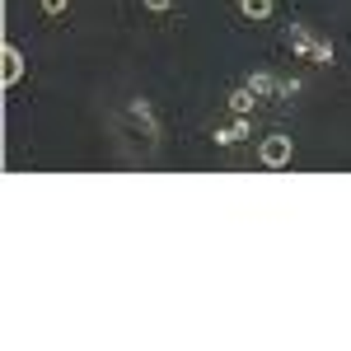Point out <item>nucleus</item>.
Wrapping results in <instances>:
<instances>
[{
    "label": "nucleus",
    "mask_w": 351,
    "mask_h": 351,
    "mask_svg": "<svg viewBox=\"0 0 351 351\" xmlns=\"http://www.w3.org/2000/svg\"><path fill=\"white\" fill-rule=\"evenodd\" d=\"M216 145H239L243 136H253V122H248V112H234V122L230 127H216Z\"/></svg>",
    "instance_id": "obj_2"
},
{
    "label": "nucleus",
    "mask_w": 351,
    "mask_h": 351,
    "mask_svg": "<svg viewBox=\"0 0 351 351\" xmlns=\"http://www.w3.org/2000/svg\"><path fill=\"white\" fill-rule=\"evenodd\" d=\"M271 10H276V0H239V14H243V19H253V24L271 19Z\"/></svg>",
    "instance_id": "obj_6"
},
{
    "label": "nucleus",
    "mask_w": 351,
    "mask_h": 351,
    "mask_svg": "<svg viewBox=\"0 0 351 351\" xmlns=\"http://www.w3.org/2000/svg\"><path fill=\"white\" fill-rule=\"evenodd\" d=\"M243 84H248V89H253L258 99H281V80H276L271 71H253V75H248Z\"/></svg>",
    "instance_id": "obj_5"
},
{
    "label": "nucleus",
    "mask_w": 351,
    "mask_h": 351,
    "mask_svg": "<svg viewBox=\"0 0 351 351\" xmlns=\"http://www.w3.org/2000/svg\"><path fill=\"white\" fill-rule=\"evenodd\" d=\"M141 5H145L150 14H164V10H173V0H141Z\"/></svg>",
    "instance_id": "obj_11"
},
{
    "label": "nucleus",
    "mask_w": 351,
    "mask_h": 351,
    "mask_svg": "<svg viewBox=\"0 0 351 351\" xmlns=\"http://www.w3.org/2000/svg\"><path fill=\"white\" fill-rule=\"evenodd\" d=\"M0 61H5V66H0L5 89H14V84L24 80V52H19V47H5V52H0Z\"/></svg>",
    "instance_id": "obj_4"
},
{
    "label": "nucleus",
    "mask_w": 351,
    "mask_h": 351,
    "mask_svg": "<svg viewBox=\"0 0 351 351\" xmlns=\"http://www.w3.org/2000/svg\"><path fill=\"white\" fill-rule=\"evenodd\" d=\"M314 43H319V38H314L304 24H291V28H286V47H291V56H300V61H309Z\"/></svg>",
    "instance_id": "obj_3"
},
{
    "label": "nucleus",
    "mask_w": 351,
    "mask_h": 351,
    "mask_svg": "<svg viewBox=\"0 0 351 351\" xmlns=\"http://www.w3.org/2000/svg\"><path fill=\"white\" fill-rule=\"evenodd\" d=\"M332 43H328V38H319V43H314V52H309V61H314V66H332Z\"/></svg>",
    "instance_id": "obj_9"
},
{
    "label": "nucleus",
    "mask_w": 351,
    "mask_h": 351,
    "mask_svg": "<svg viewBox=\"0 0 351 351\" xmlns=\"http://www.w3.org/2000/svg\"><path fill=\"white\" fill-rule=\"evenodd\" d=\"M43 5V14H66L71 10V0H38Z\"/></svg>",
    "instance_id": "obj_10"
},
{
    "label": "nucleus",
    "mask_w": 351,
    "mask_h": 351,
    "mask_svg": "<svg viewBox=\"0 0 351 351\" xmlns=\"http://www.w3.org/2000/svg\"><path fill=\"white\" fill-rule=\"evenodd\" d=\"M127 112H132V117H136V122H141L150 136H160V122H155V112H150V104H145V99H132V104H127Z\"/></svg>",
    "instance_id": "obj_7"
},
{
    "label": "nucleus",
    "mask_w": 351,
    "mask_h": 351,
    "mask_svg": "<svg viewBox=\"0 0 351 351\" xmlns=\"http://www.w3.org/2000/svg\"><path fill=\"white\" fill-rule=\"evenodd\" d=\"M291 155H295V141L286 132H271V136L258 141V164H263V169H286Z\"/></svg>",
    "instance_id": "obj_1"
},
{
    "label": "nucleus",
    "mask_w": 351,
    "mask_h": 351,
    "mask_svg": "<svg viewBox=\"0 0 351 351\" xmlns=\"http://www.w3.org/2000/svg\"><path fill=\"white\" fill-rule=\"evenodd\" d=\"M253 104H258V94H253L248 84H239V89H230V108H234V112H253Z\"/></svg>",
    "instance_id": "obj_8"
}]
</instances>
